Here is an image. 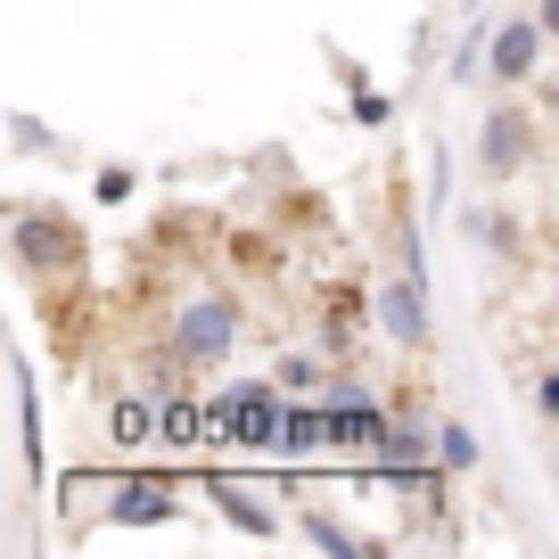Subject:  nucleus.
<instances>
[{
	"instance_id": "obj_1",
	"label": "nucleus",
	"mask_w": 559,
	"mask_h": 559,
	"mask_svg": "<svg viewBox=\"0 0 559 559\" xmlns=\"http://www.w3.org/2000/svg\"><path fill=\"white\" fill-rule=\"evenodd\" d=\"M116 519L123 526H157V519H174V493H165V486H123L116 493Z\"/></svg>"
},
{
	"instance_id": "obj_2",
	"label": "nucleus",
	"mask_w": 559,
	"mask_h": 559,
	"mask_svg": "<svg viewBox=\"0 0 559 559\" xmlns=\"http://www.w3.org/2000/svg\"><path fill=\"white\" fill-rule=\"evenodd\" d=\"M181 346H190V354H223L230 346V313H223V305H198V313L181 321Z\"/></svg>"
},
{
	"instance_id": "obj_3",
	"label": "nucleus",
	"mask_w": 559,
	"mask_h": 559,
	"mask_svg": "<svg viewBox=\"0 0 559 559\" xmlns=\"http://www.w3.org/2000/svg\"><path fill=\"white\" fill-rule=\"evenodd\" d=\"M526 58H535V25H502L493 34V74H526Z\"/></svg>"
},
{
	"instance_id": "obj_4",
	"label": "nucleus",
	"mask_w": 559,
	"mask_h": 559,
	"mask_svg": "<svg viewBox=\"0 0 559 559\" xmlns=\"http://www.w3.org/2000/svg\"><path fill=\"white\" fill-rule=\"evenodd\" d=\"M386 330L419 337V288H386Z\"/></svg>"
},
{
	"instance_id": "obj_5",
	"label": "nucleus",
	"mask_w": 559,
	"mask_h": 559,
	"mask_svg": "<svg viewBox=\"0 0 559 559\" xmlns=\"http://www.w3.org/2000/svg\"><path fill=\"white\" fill-rule=\"evenodd\" d=\"M444 461H453V469H469V461H477V437H469V428H444Z\"/></svg>"
},
{
	"instance_id": "obj_6",
	"label": "nucleus",
	"mask_w": 559,
	"mask_h": 559,
	"mask_svg": "<svg viewBox=\"0 0 559 559\" xmlns=\"http://www.w3.org/2000/svg\"><path fill=\"white\" fill-rule=\"evenodd\" d=\"M486 148H493V165H510V157H519V123L493 116V140H486Z\"/></svg>"
},
{
	"instance_id": "obj_7",
	"label": "nucleus",
	"mask_w": 559,
	"mask_h": 559,
	"mask_svg": "<svg viewBox=\"0 0 559 559\" xmlns=\"http://www.w3.org/2000/svg\"><path fill=\"white\" fill-rule=\"evenodd\" d=\"M543 25H551V34H559V0H543Z\"/></svg>"
}]
</instances>
